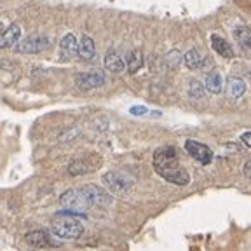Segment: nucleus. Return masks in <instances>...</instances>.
<instances>
[{
    "label": "nucleus",
    "instance_id": "obj_1",
    "mask_svg": "<svg viewBox=\"0 0 251 251\" xmlns=\"http://www.w3.org/2000/svg\"><path fill=\"white\" fill-rule=\"evenodd\" d=\"M152 164H153V171L161 178H164L166 181H169V183L183 187V185H188V181H190V175L181 166L175 147L166 145L161 147V149H157L155 153H153Z\"/></svg>",
    "mask_w": 251,
    "mask_h": 251
},
{
    "label": "nucleus",
    "instance_id": "obj_2",
    "mask_svg": "<svg viewBox=\"0 0 251 251\" xmlns=\"http://www.w3.org/2000/svg\"><path fill=\"white\" fill-rule=\"evenodd\" d=\"M51 230H52V234H54L56 237H59V239L75 241V239H78V237H80L84 227H82V224H80L78 220L74 218V216L59 213V215L52 220Z\"/></svg>",
    "mask_w": 251,
    "mask_h": 251
},
{
    "label": "nucleus",
    "instance_id": "obj_3",
    "mask_svg": "<svg viewBox=\"0 0 251 251\" xmlns=\"http://www.w3.org/2000/svg\"><path fill=\"white\" fill-rule=\"evenodd\" d=\"M77 192L80 194V197L89 208H106L114 201L112 194L106 192L105 188L98 187V185H84V187L78 188Z\"/></svg>",
    "mask_w": 251,
    "mask_h": 251
},
{
    "label": "nucleus",
    "instance_id": "obj_4",
    "mask_svg": "<svg viewBox=\"0 0 251 251\" xmlns=\"http://www.w3.org/2000/svg\"><path fill=\"white\" fill-rule=\"evenodd\" d=\"M103 183L114 196H124L133 187V178L124 171H108L103 175Z\"/></svg>",
    "mask_w": 251,
    "mask_h": 251
},
{
    "label": "nucleus",
    "instance_id": "obj_5",
    "mask_svg": "<svg viewBox=\"0 0 251 251\" xmlns=\"http://www.w3.org/2000/svg\"><path fill=\"white\" fill-rule=\"evenodd\" d=\"M49 46H51V39L47 35H30L23 40L20 39L12 47L20 54H39L49 49Z\"/></svg>",
    "mask_w": 251,
    "mask_h": 251
},
{
    "label": "nucleus",
    "instance_id": "obj_6",
    "mask_svg": "<svg viewBox=\"0 0 251 251\" xmlns=\"http://www.w3.org/2000/svg\"><path fill=\"white\" fill-rule=\"evenodd\" d=\"M185 150L196 159L197 162H201L202 166H208L213 161V152L209 147H206L204 143H199L196 140H187L185 141Z\"/></svg>",
    "mask_w": 251,
    "mask_h": 251
},
{
    "label": "nucleus",
    "instance_id": "obj_7",
    "mask_svg": "<svg viewBox=\"0 0 251 251\" xmlns=\"http://www.w3.org/2000/svg\"><path fill=\"white\" fill-rule=\"evenodd\" d=\"M75 84L78 89L91 91L96 87H101L105 84V75L101 72H86V74H77L75 75Z\"/></svg>",
    "mask_w": 251,
    "mask_h": 251
},
{
    "label": "nucleus",
    "instance_id": "obj_8",
    "mask_svg": "<svg viewBox=\"0 0 251 251\" xmlns=\"http://www.w3.org/2000/svg\"><path fill=\"white\" fill-rule=\"evenodd\" d=\"M59 202H61V206H65V208L72 209V211H77V213H84V211L89 209V206L84 202V199L80 197V194H78L77 190H74V188L65 190L63 196H61V199H59Z\"/></svg>",
    "mask_w": 251,
    "mask_h": 251
},
{
    "label": "nucleus",
    "instance_id": "obj_9",
    "mask_svg": "<svg viewBox=\"0 0 251 251\" xmlns=\"http://www.w3.org/2000/svg\"><path fill=\"white\" fill-rule=\"evenodd\" d=\"M20 39H21V28L18 25H11L9 28H4V31L0 33V49L12 47Z\"/></svg>",
    "mask_w": 251,
    "mask_h": 251
},
{
    "label": "nucleus",
    "instance_id": "obj_10",
    "mask_svg": "<svg viewBox=\"0 0 251 251\" xmlns=\"http://www.w3.org/2000/svg\"><path fill=\"white\" fill-rule=\"evenodd\" d=\"M183 61L188 70H202V68L208 65V59L204 58L197 49H190L188 52H185Z\"/></svg>",
    "mask_w": 251,
    "mask_h": 251
},
{
    "label": "nucleus",
    "instance_id": "obj_11",
    "mask_svg": "<svg viewBox=\"0 0 251 251\" xmlns=\"http://www.w3.org/2000/svg\"><path fill=\"white\" fill-rule=\"evenodd\" d=\"M246 93V82L241 77H230L227 80V96L230 100H239Z\"/></svg>",
    "mask_w": 251,
    "mask_h": 251
},
{
    "label": "nucleus",
    "instance_id": "obj_12",
    "mask_svg": "<svg viewBox=\"0 0 251 251\" xmlns=\"http://www.w3.org/2000/svg\"><path fill=\"white\" fill-rule=\"evenodd\" d=\"M25 241H26L30 246L33 248H49L52 246V243L49 241V235H47L46 230H33V232H28L25 235Z\"/></svg>",
    "mask_w": 251,
    "mask_h": 251
},
{
    "label": "nucleus",
    "instance_id": "obj_13",
    "mask_svg": "<svg viewBox=\"0 0 251 251\" xmlns=\"http://www.w3.org/2000/svg\"><path fill=\"white\" fill-rule=\"evenodd\" d=\"M105 68L110 72V74H122L126 68L124 61H122L121 54L117 51H108L105 56Z\"/></svg>",
    "mask_w": 251,
    "mask_h": 251
},
{
    "label": "nucleus",
    "instance_id": "obj_14",
    "mask_svg": "<svg viewBox=\"0 0 251 251\" xmlns=\"http://www.w3.org/2000/svg\"><path fill=\"white\" fill-rule=\"evenodd\" d=\"M77 47H78V42L75 39L74 33H67V35L63 37V40L59 42V49H61V56L65 59L68 58H74L77 54Z\"/></svg>",
    "mask_w": 251,
    "mask_h": 251
},
{
    "label": "nucleus",
    "instance_id": "obj_15",
    "mask_svg": "<svg viewBox=\"0 0 251 251\" xmlns=\"http://www.w3.org/2000/svg\"><path fill=\"white\" fill-rule=\"evenodd\" d=\"M77 54L82 59H86V61H91V59L94 58V54H96V46H94V40L91 39L89 35H84L82 40L78 42Z\"/></svg>",
    "mask_w": 251,
    "mask_h": 251
},
{
    "label": "nucleus",
    "instance_id": "obj_16",
    "mask_svg": "<svg viewBox=\"0 0 251 251\" xmlns=\"http://www.w3.org/2000/svg\"><path fill=\"white\" fill-rule=\"evenodd\" d=\"M211 47L216 51V54L224 56V58H234V49L224 37L211 35Z\"/></svg>",
    "mask_w": 251,
    "mask_h": 251
},
{
    "label": "nucleus",
    "instance_id": "obj_17",
    "mask_svg": "<svg viewBox=\"0 0 251 251\" xmlns=\"http://www.w3.org/2000/svg\"><path fill=\"white\" fill-rule=\"evenodd\" d=\"M141 67H143V52L134 49V51H131L129 56H127V72H129V74H136Z\"/></svg>",
    "mask_w": 251,
    "mask_h": 251
},
{
    "label": "nucleus",
    "instance_id": "obj_18",
    "mask_svg": "<svg viewBox=\"0 0 251 251\" xmlns=\"http://www.w3.org/2000/svg\"><path fill=\"white\" fill-rule=\"evenodd\" d=\"M206 89L209 91V93L213 94H218L222 93V89H224V82H222V77H220L216 72H213V74H209L208 77H206Z\"/></svg>",
    "mask_w": 251,
    "mask_h": 251
},
{
    "label": "nucleus",
    "instance_id": "obj_19",
    "mask_svg": "<svg viewBox=\"0 0 251 251\" xmlns=\"http://www.w3.org/2000/svg\"><path fill=\"white\" fill-rule=\"evenodd\" d=\"M91 169H93V168H91L86 161H82V159H75V161H72L70 164H68V173H70L72 176H80V175H86V173H89Z\"/></svg>",
    "mask_w": 251,
    "mask_h": 251
},
{
    "label": "nucleus",
    "instance_id": "obj_20",
    "mask_svg": "<svg viewBox=\"0 0 251 251\" xmlns=\"http://www.w3.org/2000/svg\"><path fill=\"white\" fill-rule=\"evenodd\" d=\"M234 39L241 44L244 51H248V47H250V40H251V33H250V28L246 26H239L234 30Z\"/></svg>",
    "mask_w": 251,
    "mask_h": 251
},
{
    "label": "nucleus",
    "instance_id": "obj_21",
    "mask_svg": "<svg viewBox=\"0 0 251 251\" xmlns=\"http://www.w3.org/2000/svg\"><path fill=\"white\" fill-rule=\"evenodd\" d=\"M188 96L194 100H202L204 96H206V87H204V84H201L197 78L190 80V84H188Z\"/></svg>",
    "mask_w": 251,
    "mask_h": 251
},
{
    "label": "nucleus",
    "instance_id": "obj_22",
    "mask_svg": "<svg viewBox=\"0 0 251 251\" xmlns=\"http://www.w3.org/2000/svg\"><path fill=\"white\" fill-rule=\"evenodd\" d=\"M80 127L78 126H74L72 129H67V131H63L61 134H59V143H68V141H74V140H77V136L80 134Z\"/></svg>",
    "mask_w": 251,
    "mask_h": 251
},
{
    "label": "nucleus",
    "instance_id": "obj_23",
    "mask_svg": "<svg viewBox=\"0 0 251 251\" xmlns=\"http://www.w3.org/2000/svg\"><path fill=\"white\" fill-rule=\"evenodd\" d=\"M166 61H168V67L176 68L178 65H180V61H181V52L176 51V49H173L171 52H168V58H166Z\"/></svg>",
    "mask_w": 251,
    "mask_h": 251
},
{
    "label": "nucleus",
    "instance_id": "obj_24",
    "mask_svg": "<svg viewBox=\"0 0 251 251\" xmlns=\"http://www.w3.org/2000/svg\"><path fill=\"white\" fill-rule=\"evenodd\" d=\"M149 110L145 108V106H131V110H129V114L131 115H145Z\"/></svg>",
    "mask_w": 251,
    "mask_h": 251
},
{
    "label": "nucleus",
    "instance_id": "obj_25",
    "mask_svg": "<svg viewBox=\"0 0 251 251\" xmlns=\"http://www.w3.org/2000/svg\"><path fill=\"white\" fill-rule=\"evenodd\" d=\"M250 138H251V133H250V131H246V133H244L243 136H241V140H243V143L248 147V149L251 147V140H250Z\"/></svg>",
    "mask_w": 251,
    "mask_h": 251
},
{
    "label": "nucleus",
    "instance_id": "obj_26",
    "mask_svg": "<svg viewBox=\"0 0 251 251\" xmlns=\"http://www.w3.org/2000/svg\"><path fill=\"white\" fill-rule=\"evenodd\" d=\"M244 176L250 178V161H246V164H244Z\"/></svg>",
    "mask_w": 251,
    "mask_h": 251
},
{
    "label": "nucleus",
    "instance_id": "obj_27",
    "mask_svg": "<svg viewBox=\"0 0 251 251\" xmlns=\"http://www.w3.org/2000/svg\"><path fill=\"white\" fill-rule=\"evenodd\" d=\"M4 31V25H2V21H0V33Z\"/></svg>",
    "mask_w": 251,
    "mask_h": 251
}]
</instances>
